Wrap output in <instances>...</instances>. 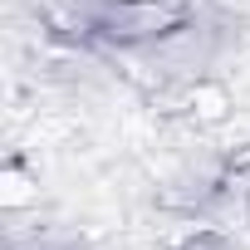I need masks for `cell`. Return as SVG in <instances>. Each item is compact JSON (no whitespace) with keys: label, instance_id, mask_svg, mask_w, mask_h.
Masks as SVG:
<instances>
[{"label":"cell","instance_id":"1","mask_svg":"<svg viewBox=\"0 0 250 250\" xmlns=\"http://www.w3.org/2000/svg\"><path fill=\"white\" fill-rule=\"evenodd\" d=\"M196 20L191 0H83L74 25L79 40L108 44V49H152L177 35H187Z\"/></svg>","mask_w":250,"mask_h":250},{"label":"cell","instance_id":"2","mask_svg":"<svg viewBox=\"0 0 250 250\" xmlns=\"http://www.w3.org/2000/svg\"><path fill=\"white\" fill-rule=\"evenodd\" d=\"M10 250H74V245H59V240H35V245H10Z\"/></svg>","mask_w":250,"mask_h":250}]
</instances>
